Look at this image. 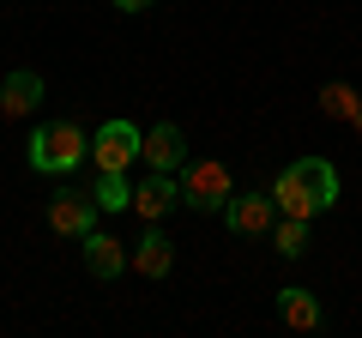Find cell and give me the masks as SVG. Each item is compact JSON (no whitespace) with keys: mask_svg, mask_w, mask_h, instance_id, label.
I'll list each match as a JSON object with an SVG mask.
<instances>
[{"mask_svg":"<svg viewBox=\"0 0 362 338\" xmlns=\"http://www.w3.org/2000/svg\"><path fill=\"white\" fill-rule=\"evenodd\" d=\"M272 199H278V211H290V218H320L338 199V169L326 163V157H296V163H284L272 175Z\"/></svg>","mask_w":362,"mask_h":338,"instance_id":"cell-1","label":"cell"},{"mask_svg":"<svg viewBox=\"0 0 362 338\" xmlns=\"http://www.w3.org/2000/svg\"><path fill=\"white\" fill-rule=\"evenodd\" d=\"M85 157H90V133L78 121H42L30 133V169H42V175H73Z\"/></svg>","mask_w":362,"mask_h":338,"instance_id":"cell-2","label":"cell"},{"mask_svg":"<svg viewBox=\"0 0 362 338\" xmlns=\"http://www.w3.org/2000/svg\"><path fill=\"white\" fill-rule=\"evenodd\" d=\"M175 175H181V206H194V211H223V206H230V194H235L230 169L211 163V157H199V163H181Z\"/></svg>","mask_w":362,"mask_h":338,"instance_id":"cell-3","label":"cell"},{"mask_svg":"<svg viewBox=\"0 0 362 338\" xmlns=\"http://www.w3.org/2000/svg\"><path fill=\"white\" fill-rule=\"evenodd\" d=\"M97 199H90V187H61V194L49 199V230L54 235H73V242H85L90 230H97Z\"/></svg>","mask_w":362,"mask_h":338,"instance_id":"cell-4","label":"cell"},{"mask_svg":"<svg viewBox=\"0 0 362 338\" xmlns=\"http://www.w3.org/2000/svg\"><path fill=\"white\" fill-rule=\"evenodd\" d=\"M139 139H145V133L133 127V121H103V127L90 133V163H97V169L139 163Z\"/></svg>","mask_w":362,"mask_h":338,"instance_id":"cell-5","label":"cell"},{"mask_svg":"<svg viewBox=\"0 0 362 338\" xmlns=\"http://www.w3.org/2000/svg\"><path fill=\"white\" fill-rule=\"evenodd\" d=\"M223 223H230L235 235H266L272 223H278V199H272V187H266V194H230Z\"/></svg>","mask_w":362,"mask_h":338,"instance_id":"cell-6","label":"cell"},{"mask_svg":"<svg viewBox=\"0 0 362 338\" xmlns=\"http://www.w3.org/2000/svg\"><path fill=\"white\" fill-rule=\"evenodd\" d=\"M181 206V175H169V169H151L139 187H133V211H139L145 223L169 218V211Z\"/></svg>","mask_w":362,"mask_h":338,"instance_id":"cell-7","label":"cell"},{"mask_svg":"<svg viewBox=\"0 0 362 338\" xmlns=\"http://www.w3.org/2000/svg\"><path fill=\"white\" fill-rule=\"evenodd\" d=\"M139 157H145L151 169H169V175H175V169L187 163V139H181V127H175V121H157V127H145Z\"/></svg>","mask_w":362,"mask_h":338,"instance_id":"cell-8","label":"cell"},{"mask_svg":"<svg viewBox=\"0 0 362 338\" xmlns=\"http://www.w3.org/2000/svg\"><path fill=\"white\" fill-rule=\"evenodd\" d=\"M85 266H90V278H121V272L133 266V254H127V242L90 230V235H85Z\"/></svg>","mask_w":362,"mask_h":338,"instance_id":"cell-9","label":"cell"},{"mask_svg":"<svg viewBox=\"0 0 362 338\" xmlns=\"http://www.w3.org/2000/svg\"><path fill=\"white\" fill-rule=\"evenodd\" d=\"M169 266H175V242H169L157 223H145V235L133 242V272H145V278H163Z\"/></svg>","mask_w":362,"mask_h":338,"instance_id":"cell-10","label":"cell"},{"mask_svg":"<svg viewBox=\"0 0 362 338\" xmlns=\"http://www.w3.org/2000/svg\"><path fill=\"white\" fill-rule=\"evenodd\" d=\"M37 103H42V78L37 73H6L0 78V115H37Z\"/></svg>","mask_w":362,"mask_h":338,"instance_id":"cell-11","label":"cell"},{"mask_svg":"<svg viewBox=\"0 0 362 338\" xmlns=\"http://www.w3.org/2000/svg\"><path fill=\"white\" fill-rule=\"evenodd\" d=\"M278 320H284L290 332H314V326H320V296L302 290V284L278 290Z\"/></svg>","mask_w":362,"mask_h":338,"instance_id":"cell-12","label":"cell"},{"mask_svg":"<svg viewBox=\"0 0 362 338\" xmlns=\"http://www.w3.org/2000/svg\"><path fill=\"white\" fill-rule=\"evenodd\" d=\"M308 223L314 218H290V211H278V223H272V247H278V254H284V260H302V254H308Z\"/></svg>","mask_w":362,"mask_h":338,"instance_id":"cell-13","label":"cell"},{"mask_svg":"<svg viewBox=\"0 0 362 338\" xmlns=\"http://www.w3.org/2000/svg\"><path fill=\"white\" fill-rule=\"evenodd\" d=\"M90 199H97L103 211H127V206H133V182H127V169H97Z\"/></svg>","mask_w":362,"mask_h":338,"instance_id":"cell-14","label":"cell"},{"mask_svg":"<svg viewBox=\"0 0 362 338\" xmlns=\"http://www.w3.org/2000/svg\"><path fill=\"white\" fill-rule=\"evenodd\" d=\"M320 109H326L332 121H350V127L362 133V103H356L350 85H338V78H332V85H320Z\"/></svg>","mask_w":362,"mask_h":338,"instance_id":"cell-15","label":"cell"},{"mask_svg":"<svg viewBox=\"0 0 362 338\" xmlns=\"http://www.w3.org/2000/svg\"><path fill=\"white\" fill-rule=\"evenodd\" d=\"M121 13H145V6H157V0H115Z\"/></svg>","mask_w":362,"mask_h":338,"instance_id":"cell-16","label":"cell"}]
</instances>
